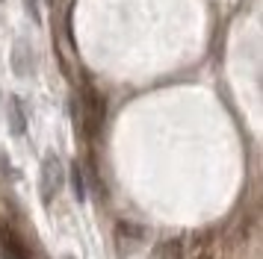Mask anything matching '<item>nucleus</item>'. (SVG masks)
Here are the masks:
<instances>
[{"label":"nucleus","mask_w":263,"mask_h":259,"mask_svg":"<svg viewBox=\"0 0 263 259\" xmlns=\"http://www.w3.org/2000/svg\"><path fill=\"white\" fill-rule=\"evenodd\" d=\"M0 250L6 259H33L30 256V247H27L24 235L15 233L9 224H0Z\"/></svg>","instance_id":"3"},{"label":"nucleus","mask_w":263,"mask_h":259,"mask_svg":"<svg viewBox=\"0 0 263 259\" xmlns=\"http://www.w3.org/2000/svg\"><path fill=\"white\" fill-rule=\"evenodd\" d=\"M27 6H30V15H33V21H39V9H36V0H27Z\"/></svg>","instance_id":"8"},{"label":"nucleus","mask_w":263,"mask_h":259,"mask_svg":"<svg viewBox=\"0 0 263 259\" xmlns=\"http://www.w3.org/2000/svg\"><path fill=\"white\" fill-rule=\"evenodd\" d=\"M83 112H86V130H89V136H95L98 130L104 127V115H107L104 97L98 94L95 85H83Z\"/></svg>","instance_id":"2"},{"label":"nucleus","mask_w":263,"mask_h":259,"mask_svg":"<svg viewBox=\"0 0 263 259\" xmlns=\"http://www.w3.org/2000/svg\"><path fill=\"white\" fill-rule=\"evenodd\" d=\"M9 130H12L15 136H24V130H27V118H24V109H21L18 97L9 100Z\"/></svg>","instance_id":"6"},{"label":"nucleus","mask_w":263,"mask_h":259,"mask_svg":"<svg viewBox=\"0 0 263 259\" xmlns=\"http://www.w3.org/2000/svg\"><path fill=\"white\" fill-rule=\"evenodd\" d=\"M62 186H65V165L57 153H48L45 162H42V183H39V191H42V200L45 203H53L60 198Z\"/></svg>","instance_id":"1"},{"label":"nucleus","mask_w":263,"mask_h":259,"mask_svg":"<svg viewBox=\"0 0 263 259\" xmlns=\"http://www.w3.org/2000/svg\"><path fill=\"white\" fill-rule=\"evenodd\" d=\"M116 235H119L121 242H142L145 227H142V224H136V221L121 218V221H116Z\"/></svg>","instance_id":"5"},{"label":"nucleus","mask_w":263,"mask_h":259,"mask_svg":"<svg viewBox=\"0 0 263 259\" xmlns=\"http://www.w3.org/2000/svg\"><path fill=\"white\" fill-rule=\"evenodd\" d=\"M154 259H186V239L175 235L154 247Z\"/></svg>","instance_id":"4"},{"label":"nucleus","mask_w":263,"mask_h":259,"mask_svg":"<svg viewBox=\"0 0 263 259\" xmlns=\"http://www.w3.org/2000/svg\"><path fill=\"white\" fill-rule=\"evenodd\" d=\"M68 177H71V191H74V198L83 203V200H86V183H83V171H80V165H77V162L68 165Z\"/></svg>","instance_id":"7"},{"label":"nucleus","mask_w":263,"mask_h":259,"mask_svg":"<svg viewBox=\"0 0 263 259\" xmlns=\"http://www.w3.org/2000/svg\"><path fill=\"white\" fill-rule=\"evenodd\" d=\"M62 259H74V256H68V253H65V256H62Z\"/></svg>","instance_id":"9"}]
</instances>
